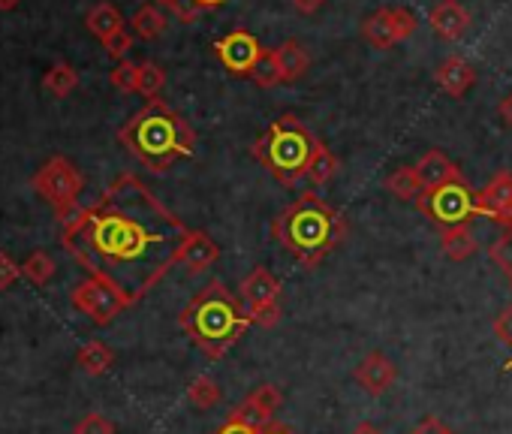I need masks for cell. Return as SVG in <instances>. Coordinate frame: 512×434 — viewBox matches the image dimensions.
I'll return each mask as SVG.
<instances>
[{
	"label": "cell",
	"mask_w": 512,
	"mask_h": 434,
	"mask_svg": "<svg viewBox=\"0 0 512 434\" xmlns=\"http://www.w3.org/2000/svg\"><path fill=\"white\" fill-rule=\"evenodd\" d=\"M187 233L190 227L178 214L124 172L94 205L79 208L64 224L61 245L88 275L112 281L136 305L178 266Z\"/></svg>",
	"instance_id": "cell-1"
},
{
	"label": "cell",
	"mask_w": 512,
	"mask_h": 434,
	"mask_svg": "<svg viewBox=\"0 0 512 434\" xmlns=\"http://www.w3.org/2000/svg\"><path fill=\"white\" fill-rule=\"evenodd\" d=\"M272 236L305 269H317L347 239V221L326 199L305 193L275 217Z\"/></svg>",
	"instance_id": "cell-2"
},
{
	"label": "cell",
	"mask_w": 512,
	"mask_h": 434,
	"mask_svg": "<svg viewBox=\"0 0 512 434\" xmlns=\"http://www.w3.org/2000/svg\"><path fill=\"white\" fill-rule=\"evenodd\" d=\"M118 142L151 172H166L172 163L190 157L196 151V133L190 124L166 106L160 97L148 100L121 130Z\"/></svg>",
	"instance_id": "cell-3"
},
{
	"label": "cell",
	"mask_w": 512,
	"mask_h": 434,
	"mask_svg": "<svg viewBox=\"0 0 512 434\" xmlns=\"http://www.w3.org/2000/svg\"><path fill=\"white\" fill-rule=\"evenodd\" d=\"M178 326L208 359H223L253 323L238 296H232V290L214 278L184 305Z\"/></svg>",
	"instance_id": "cell-4"
},
{
	"label": "cell",
	"mask_w": 512,
	"mask_h": 434,
	"mask_svg": "<svg viewBox=\"0 0 512 434\" xmlns=\"http://www.w3.org/2000/svg\"><path fill=\"white\" fill-rule=\"evenodd\" d=\"M317 151H320V139L296 115H281L250 145L253 160L263 169H269V175L284 187H293L302 178H308Z\"/></svg>",
	"instance_id": "cell-5"
},
{
	"label": "cell",
	"mask_w": 512,
	"mask_h": 434,
	"mask_svg": "<svg viewBox=\"0 0 512 434\" xmlns=\"http://www.w3.org/2000/svg\"><path fill=\"white\" fill-rule=\"evenodd\" d=\"M34 190L55 208L58 221L67 224L76 217L79 211V199H82V190H85V178L82 172L76 169V163L70 157H49L37 175H34Z\"/></svg>",
	"instance_id": "cell-6"
},
{
	"label": "cell",
	"mask_w": 512,
	"mask_h": 434,
	"mask_svg": "<svg viewBox=\"0 0 512 434\" xmlns=\"http://www.w3.org/2000/svg\"><path fill=\"white\" fill-rule=\"evenodd\" d=\"M419 211L428 217L434 227H458V224H470L476 211V190L467 184V178H452L440 187H428L419 193L416 199Z\"/></svg>",
	"instance_id": "cell-7"
},
{
	"label": "cell",
	"mask_w": 512,
	"mask_h": 434,
	"mask_svg": "<svg viewBox=\"0 0 512 434\" xmlns=\"http://www.w3.org/2000/svg\"><path fill=\"white\" fill-rule=\"evenodd\" d=\"M70 302H73V308H76L79 314H85V317H88L91 323H97V326H109L118 314H124V311L133 305L130 296H127L121 287H115L112 281L97 278V275H91L88 281H82V284L73 290Z\"/></svg>",
	"instance_id": "cell-8"
},
{
	"label": "cell",
	"mask_w": 512,
	"mask_h": 434,
	"mask_svg": "<svg viewBox=\"0 0 512 434\" xmlns=\"http://www.w3.org/2000/svg\"><path fill=\"white\" fill-rule=\"evenodd\" d=\"M413 34H416V16L404 7H392V10L383 7L374 16H368L362 25V37L374 49H392Z\"/></svg>",
	"instance_id": "cell-9"
},
{
	"label": "cell",
	"mask_w": 512,
	"mask_h": 434,
	"mask_svg": "<svg viewBox=\"0 0 512 434\" xmlns=\"http://www.w3.org/2000/svg\"><path fill=\"white\" fill-rule=\"evenodd\" d=\"M214 52H217V61L223 64L226 73L232 76H250V70L256 67V61L263 58V46L253 34L247 31H232L226 34L223 40L214 43Z\"/></svg>",
	"instance_id": "cell-10"
},
{
	"label": "cell",
	"mask_w": 512,
	"mask_h": 434,
	"mask_svg": "<svg viewBox=\"0 0 512 434\" xmlns=\"http://www.w3.org/2000/svg\"><path fill=\"white\" fill-rule=\"evenodd\" d=\"M476 211L500 230H512V172L500 169L482 190H476Z\"/></svg>",
	"instance_id": "cell-11"
},
{
	"label": "cell",
	"mask_w": 512,
	"mask_h": 434,
	"mask_svg": "<svg viewBox=\"0 0 512 434\" xmlns=\"http://www.w3.org/2000/svg\"><path fill=\"white\" fill-rule=\"evenodd\" d=\"M281 404H284L281 386H278V383H263V386H256V389L232 410V416H238V419H244V422H250V425H256V428H269V425H272V416L281 410Z\"/></svg>",
	"instance_id": "cell-12"
},
{
	"label": "cell",
	"mask_w": 512,
	"mask_h": 434,
	"mask_svg": "<svg viewBox=\"0 0 512 434\" xmlns=\"http://www.w3.org/2000/svg\"><path fill=\"white\" fill-rule=\"evenodd\" d=\"M353 380H356V386H359L362 392H368V395L377 398V395H383V392L392 389V383L398 380V368H395V362H392L386 353L371 350V353H365L362 362L353 368Z\"/></svg>",
	"instance_id": "cell-13"
},
{
	"label": "cell",
	"mask_w": 512,
	"mask_h": 434,
	"mask_svg": "<svg viewBox=\"0 0 512 434\" xmlns=\"http://www.w3.org/2000/svg\"><path fill=\"white\" fill-rule=\"evenodd\" d=\"M217 257H220V248L214 245V239L202 230H190L178 251V266H184L190 275H202L217 263Z\"/></svg>",
	"instance_id": "cell-14"
},
{
	"label": "cell",
	"mask_w": 512,
	"mask_h": 434,
	"mask_svg": "<svg viewBox=\"0 0 512 434\" xmlns=\"http://www.w3.org/2000/svg\"><path fill=\"white\" fill-rule=\"evenodd\" d=\"M428 25L431 31L446 40V43H455L467 34L470 28V13L458 4V0H440V4L428 13Z\"/></svg>",
	"instance_id": "cell-15"
},
{
	"label": "cell",
	"mask_w": 512,
	"mask_h": 434,
	"mask_svg": "<svg viewBox=\"0 0 512 434\" xmlns=\"http://www.w3.org/2000/svg\"><path fill=\"white\" fill-rule=\"evenodd\" d=\"M434 82H437V88L446 91L452 100H461V97L476 85V70H473L464 58L452 55V58H446V61L437 67Z\"/></svg>",
	"instance_id": "cell-16"
},
{
	"label": "cell",
	"mask_w": 512,
	"mask_h": 434,
	"mask_svg": "<svg viewBox=\"0 0 512 434\" xmlns=\"http://www.w3.org/2000/svg\"><path fill=\"white\" fill-rule=\"evenodd\" d=\"M241 299L247 302V308L266 305V302H281V281L266 266H256L241 281Z\"/></svg>",
	"instance_id": "cell-17"
},
{
	"label": "cell",
	"mask_w": 512,
	"mask_h": 434,
	"mask_svg": "<svg viewBox=\"0 0 512 434\" xmlns=\"http://www.w3.org/2000/svg\"><path fill=\"white\" fill-rule=\"evenodd\" d=\"M416 175L422 181V190H428V187H440V184H446L452 178H461V169L443 151L434 148V151L422 154V160L416 163Z\"/></svg>",
	"instance_id": "cell-18"
},
{
	"label": "cell",
	"mask_w": 512,
	"mask_h": 434,
	"mask_svg": "<svg viewBox=\"0 0 512 434\" xmlns=\"http://www.w3.org/2000/svg\"><path fill=\"white\" fill-rule=\"evenodd\" d=\"M440 248L449 260L464 263L479 251V242L470 230V224H458V227H443L440 230Z\"/></svg>",
	"instance_id": "cell-19"
},
{
	"label": "cell",
	"mask_w": 512,
	"mask_h": 434,
	"mask_svg": "<svg viewBox=\"0 0 512 434\" xmlns=\"http://www.w3.org/2000/svg\"><path fill=\"white\" fill-rule=\"evenodd\" d=\"M272 52H275L278 70H281V82H296L311 67V58H308V52L299 43H284V46H278Z\"/></svg>",
	"instance_id": "cell-20"
},
{
	"label": "cell",
	"mask_w": 512,
	"mask_h": 434,
	"mask_svg": "<svg viewBox=\"0 0 512 434\" xmlns=\"http://www.w3.org/2000/svg\"><path fill=\"white\" fill-rule=\"evenodd\" d=\"M79 368L91 377H103L106 371H112L115 365V350L103 341H88L85 347H79V356H76Z\"/></svg>",
	"instance_id": "cell-21"
},
{
	"label": "cell",
	"mask_w": 512,
	"mask_h": 434,
	"mask_svg": "<svg viewBox=\"0 0 512 434\" xmlns=\"http://www.w3.org/2000/svg\"><path fill=\"white\" fill-rule=\"evenodd\" d=\"M85 25H88V31H91L100 43L109 40V37H115L118 31H124V19H121V13H118L112 4H97V7H91L88 16H85Z\"/></svg>",
	"instance_id": "cell-22"
},
{
	"label": "cell",
	"mask_w": 512,
	"mask_h": 434,
	"mask_svg": "<svg viewBox=\"0 0 512 434\" xmlns=\"http://www.w3.org/2000/svg\"><path fill=\"white\" fill-rule=\"evenodd\" d=\"M386 190H389L395 199H401V202L419 199L422 181H419V175H416V166H398V169L386 178Z\"/></svg>",
	"instance_id": "cell-23"
},
{
	"label": "cell",
	"mask_w": 512,
	"mask_h": 434,
	"mask_svg": "<svg viewBox=\"0 0 512 434\" xmlns=\"http://www.w3.org/2000/svg\"><path fill=\"white\" fill-rule=\"evenodd\" d=\"M130 25H133V31H136V37H142V40H157V37L166 31L169 19H166V13H163L160 7L145 4V7L136 10V16H133Z\"/></svg>",
	"instance_id": "cell-24"
},
{
	"label": "cell",
	"mask_w": 512,
	"mask_h": 434,
	"mask_svg": "<svg viewBox=\"0 0 512 434\" xmlns=\"http://www.w3.org/2000/svg\"><path fill=\"white\" fill-rule=\"evenodd\" d=\"M43 88H46L52 97H58V100L70 97V94L79 88V73H76V67H70V64H55V67L46 73Z\"/></svg>",
	"instance_id": "cell-25"
},
{
	"label": "cell",
	"mask_w": 512,
	"mask_h": 434,
	"mask_svg": "<svg viewBox=\"0 0 512 434\" xmlns=\"http://www.w3.org/2000/svg\"><path fill=\"white\" fill-rule=\"evenodd\" d=\"M187 401L196 407V410H211L217 401H220V386L211 374H199L190 380L187 386Z\"/></svg>",
	"instance_id": "cell-26"
},
{
	"label": "cell",
	"mask_w": 512,
	"mask_h": 434,
	"mask_svg": "<svg viewBox=\"0 0 512 434\" xmlns=\"http://www.w3.org/2000/svg\"><path fill=\"white\" fill-rule=\"evenodd\" d=\"M55 260L46 251H31L28 260L22 263V275L34 284V287H46L55 278Z\"/></svg>",
	"instance_id": "cell-27"
},
{
	"label": "cell",
	"mask_w": 512,
	"mask_h": 434,
	"mask_svg": "<svg viewBox=\"0 0 512 434\" xmlns=\"http://www.w3.org/2000/svg\"><path fill=\"white\" fill-rule=\"evenodd\" d=\"M338 169H341V160L320 142V151H317V157L311 163V172H308V181L314 187H323V184H329L338 175Z\"/></svg>",
	"instance_id": "cell-28"
},
{
	"label": "cell",
	"mask_w": 512,
	"mask_h": 434,
	"mask_svg": "<svg viewBox=\"0 0 512 434\" xmlns=\"http://www.w3.org/2000/svg\"><path fill=\"white\" fill-rule=\"evenodd\" d=\"M163 85H166V73H163L160 64H151V61L139 64V85H136V94H142L145 100H157V94L163 91Z\"/></svg>",
	"instance_id": "cell-29"
},
{
	"label": "cell",
	"mask_w": 512,
	"mask_h": 434,
	"mask_svg": "<svg viewBox=\"0 0 512 434\" xmlns=\"http://www.w3.org/2000/svg\"><path fill=\"white\" fill-rule=\"evenodd\" d=\"M250 79L260 85V88H275V85H284L281 82V70H278V61H275V52H263V58L256 61V67L250 70Z\"/></svg>",
	"instance_id": "cell-30"
},
{
	"label": "cell",
	"mask_w": 512,
	"mask_h": 434,
	"mask_svg": "<svg viewBox=\"0 0 512 434\" xmlns=\"http://www.w3.org/2000/svg\"><path fill=\"white\" fill-rule=\"evenodd\" d=\"M488 257L512 281V230H503V236L488 248Z\"/></svg>",
	"instance_id": "cell-31"
},
{
	"label": "cell",
	"mask_w": 512,
	"mask_h": 434,
	"mask_svg": "<svg viewBox=\"0 0 512 434\" xmlns=\"http://www.w3.org/2000/svg\"><path fill=\"white\" fill-rule=\"evenodd\" d=\"M247 317L253 326H260V329H275L281 323L284 311H281V302H266V305L247 308Z\"/></svg>",
	"instance_id": "cell-32"
},
{
	"label": "cell",
	"mask_w": 512,
	"mask_h": 434,
	"mask_svg": "<svg viewBox=\"0 0 512 434\" xmlns=\"http://www.w3.org/2000/svg\"><path fill=\"white\" fill-rule=\"evenodd\" d=\"M109 82H112V88H118V91H124V94H133L136 85H139V64L121 61V64L109 73Z\"/></svg>",
	"instance_id": "cell-33"
},
{
	"label": "cell",
	"mask_w": 512,
	"mask_h": 434,
	"mask_svg": "<svg viewBox=\"0 0 512 434\" xmlns=\"http://www.w3.org/2000/svg\"><path fill=\"white\" fill-rule=\"evenodd\" d=\"M73 434H115V425L103 413H88L76 422Z\"/></svg>",
	"instance_id": "cell-34"
},
{
	"label": "cell",
	"mask_w": 512,
	"mask_h": 434,
	"mask_svg": "<svg viewBox=\"0 0 512 434\" xmlns=\"http://www.w3.org/2000/svg\"><path fill=\"white\" fill-rule=\"evenodd\" d=\"M19 278H22V266L7 251H0V293L10 290Z\"/></svg>",
	"instance_id": "cell-35"
},
{
	"label": "cell",
	"mask_w": 512,
	"mask_h": 434,
	"mask_svg": "<svg viewBox=\"0 0 512 434\" xmlns=\"http://www.w3.org/2000/svg\"><path fill=\"white\" fill-rule=\"evenodd\" d=\"M130 46H133V37H130L127 31H118L115 37L103 40V49H106V55H109V58H115L118 64H121V61H127V52H130Z\"/></svg>",
	"instance_id": "cell-36"
},
{
	"label": "cell",
	"mask_w": 512,
	"mask_h": 434,
	"mask_svg": "<svg viewBox=\"0 0 512 434\" xmlns=\"http://www.w3.org/2000/svg\"><path fill=\"white\" fill-rule=\"evenodd\" d=\"M491 329H494V338H497L503 347H512V305H506V308L494 317Z\"/></svg>",
	"instance_id": "cell-37"
},
{
	"label": "cell",
	"mask_w": 512,
	"mask_h": 434,
	"mask_svg": "<svg viewBox=\"0 0 512 434\" xmlns=\"http://www.w3.org/2000/svg\"><path fill=\"white\" fill-rule=\"evenodd\" d=\"M266 428H256V425H250V422H244V419H238V416H226V422L223 425H217L214 428V434H263Z\"/></svg>",
	"instance_id": "cell-38"
},
{
	"label": "cell",
	"mask_w": 512,
	"mask_h": 434,
	"mask_svg": "<svg viewBox=\"0 0 512 434\" xmlns=\"http://www.w3.org/2000/svg\"><path fill=\"white\" fill-rule=\"evenodd\" d=\"M166 7H169L172 16L181 19V22H196V16L202 13V7L196 4V0H166Z\"/></svg>",
	"instance_id": "cell-39"
},
{
	"label": "cell",
	"mask_w": 512,
	"mask_h": 434,
	"mask_svg": "<svg viewBox=\"0 0 512 434\" xmlns=\"http://www.w3.org/2000/svg\"><path fill=\"white\" fill-rule=\"evenodd\" d=\"M410 434H452V428H449V425H443L437 416H425V419H422Z\"/></svg>",
	"instance_id": "cell-40"
},
{
	"label": "cell",
	"mask_w": 512,
	"mask_h": 434,
	"mask_svg": "<svg viewBox=\"0 0 512 434\" xmlns=\"http://www.w3.org/2000/svg\"><path fill=\"white\" fill-rule=\"evenodd\" d=\"M293 7L302 13V16H314L326 7V0H293Z\"/></svg>",
	"instance_id": "cell-41"
},
{
	"label": "cell",
	"mask_w": 512,
	"mask_h": 434,
	"mask_svg": "<svg viewBox=\"0 0 512 434\" xmlns=\"http://www.w3.org/2000/svg\"><path fill=\"white\" fill-rule=\"evenodd\" d=\"M500 118L512 127V91L500 100Z\"/></svg>",
	"instance_id": "cell-42"
},
{
	"label": "cell",
	"mask_w": 512,
	"mask_h": 434,
	"mask_svg": "<svg viewBox=\"0 0 512 434\" xmlns=\"http://www.w3.org/2000/svg\"><path fill=\"white\" fill-rule=\"evenodd\" d=\"M353 434H383L377 425H371V422H359L356 428H353Z\"/></svg>",
	"instance_id": "cell-43"
},
{
	"label": "cell",
	"mask_w": 512,
	"mask_h": 434,
	"mask_svg": "<svg viewBox=\"0 0 512 434\" xmlns=\"http://www.w3.org/2000/svg\"><path fill=\"white\" fill-rule=\"evenodd\" d=\"M263 434H296L293 428H287V425H281V422H272Z\"/></svg>",
	"instance_id": "cell-44"
},
{
	"label": "cell",
	"mask_w": 512,
	"mask_h": 434,
	"mask_svg": "<svg viewBox=\"0 0 512 434\" xmlns=\"http://www.w3.org/2000/svg\"><path fill=\"white\" fill-rule=\"evenodd\" d=\"M196 4H199L202 10H214V7H220V4H226V0H196Z\"/></svg>",
	"instance_id": "cell-45"
},
{
	"label": "cell",
	"mask_w": 512,
	"mask_h": 434,
	"mask_svg": "<svg viewBox=\"0 0 512 434\" xmlns=\"http://www.w3.org/2000/svg\"><path fill=\"white\" fill-rule=\"evenodd\" d=\"M22 4V0H0V10H4V13H10V10H16Z\"/></svg>",
	"instance_id": "cell-46"
},
{
	"label": "cell",
	"mask_w": 512,
	"mask_h": 434,
	"mask_svg": "<svg viewBox=\"0 0 512 434\" xmlns=\"http://www.w3.org/2000/svg\"><path fill=\"white\" fill-rule=\"evenodd\" d=\"M506 371H512V359H509V362H506Z\"/></svg>",
	"instance_id": "cell-47"
},
{
	"label": "cell",
	"mask_w": 512,
	"mask_h": 434,
	"mask_svg": "<svg viewBox=\"0 0 512 434\" xmlns=\"http://www.w3.org/2000/svg\"><path fill=\"white\" fill-rule=\"evenodd\" d=\"M160 4H166V0H160Z\"/></svg>",
	"instance_id": "cell-48"
},
{
	"label": "cell",
	"mask_w": 512,
	"mask_h": 434,
	"mask_svg": "<svg viewBox=\"0 0 512 434\" xmlns=\"http://www.w3.org/2000/svg\"><path fill=\"white\" fill-rule=\"evenodd\" d=\"M509 284H512V281H509Z\"/></svg>",
	"instance_id": "cell-49"
}]
</instances>
